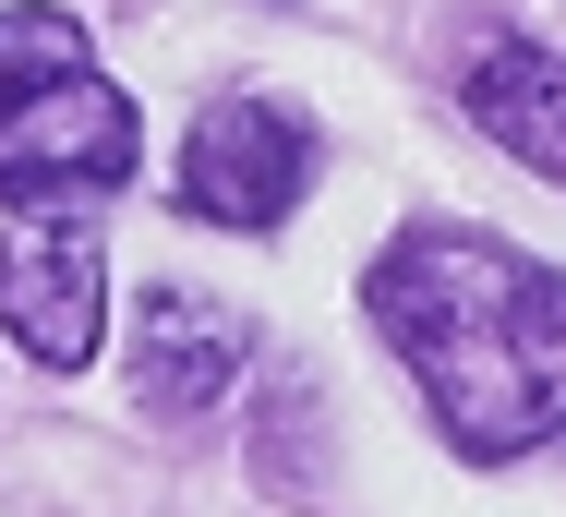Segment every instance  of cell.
Instances as JSON below:
<instances>
[{"instance_id": "cell-1", "label": "cell", "mask_w": 566, "mask_h": 517, "mask_svg": "<svg viewBox=\"0 0 566 517\" xmlns=\"http://www.w3.org/2000/svg\"><path fill=\"white\" fill-rule=\"evenodd\" d=\"M374 337L422 373L458 457H531L566 445V277L494 229H410L361 277Z\"/></svg>"}, {"instance_id": "cell-2", "label": "cell", "mask_w": 566, "mask_h": 517, "mask_svg": "<svg viewBox=\"0 0 566 517\" xmlns=\"http://www.w3.org/2000/svg\"><path fill=\"white\" fill-rule=\"evenodd\" d=\"M133 157H145L133 85L97 73L73 12L12 0L0 12V205H24V217L97 205V193L133 181Z\"/></svg>"}, {"instance_id": "cell-3", "label": "cell", "mask_w": 566, "mask_h": 517, "mask_svg": "<svg viewBox=\"0 0 566 517\" xmlns=\"http://www.w3.org/2000/svg\"><path fill=\"white\" fill-rule=\"evenodd\" d=\"M314 169H326V145H314L302 108L218 97L193 120V145H181V205L218 217V229H290V205L314 193Z\"/></svg>"}, {"instance_id": "cell-4", "label": "cell", "mask_w": 566, "mask_h": 517, "mask_svg": "<svg viewBox=\"0 0 566 517\" xmlns=\"http://www.w3.org/2000/svg\"><path fill=\"white\" fill-rule=\"evenodd\" d=\"M97 313H109V265H97L85 229H61V217L0 229V325H12L49 373H73V361L97 349Z\"/></svg>"}, {"instance_id": "cell-5", "label": "cell", "mask_w": 566, "mask_h": 517, "mask_svg": "<svg viewBox=\"0 0 566 517\" xmlns=\"http://www.w3.org/2000/svg\"><path fill=\"white\" fill-rule=\"evenodd\" d=\"M241 361H253L241 313H218L206 289H145V313H133V398L157 421H206L241 386Z\"/></svg>"}, {"instance_id": "cell-6", "label": "cell", "mask_w": 566, "mask_h": 517, "mask_svg": "<svg viewBox=\"0 0 566 517\" xmlns=\"http://www.w3.org/2000/svg\"><path fill=\"white\" fill-rule=\"evenodd\" d=\"M458 97H470V120H482L518 169L566 181V49H482Z\"/></svg>"}]
</instances>
